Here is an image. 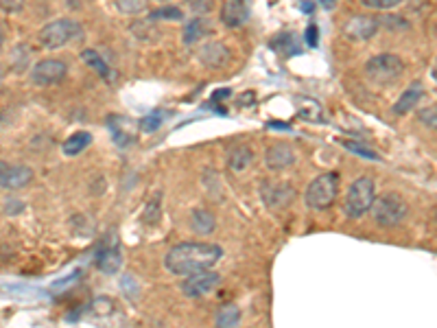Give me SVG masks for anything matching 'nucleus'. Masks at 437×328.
<instances>
[{
	"instance_id": "cd10ccee",
	"label": "nucleus",
	"mask_w": 437,
	"mask_h": 328,
	"mask_svg": "<svg viewBox=\"0 0 437 328\" xmlns=\"http://www.w3.org/2000/svg\"><path fill=\"white\" fill-rule=\"evenodd\" d=\"M28 57H31V51H28V46L24 44H18L14 48V55H11V64L18 73H24L26 66H28Z\"/></svg>"
},
{
	"instance_id": "1a4fd4ad",
	"label": "nucleus",
	"mask_w": 437,
	"mask_h": 328,
	"mask_svg": "<svg viewBox=\"0 0 437 328\" xmlns=\"http://www.w3.org/2000/svg\"><path fill=\"white\" fill-rule=\"evenodd\" d=\"M219 282H221V276L208 270V272H199V274L188 276V278L182 282V291H184V295H188V297H201V295L210 293L212 289H217Z\"/></svg>"
},
{
	"instance_id": "c85d7f7f",
	"label": "nucleus",
	"mask_w": 437,
	"mask_h": 328,
	"mask_svg": "<svg viewBox=\"0 0 437 328\" xmlns=\"http://www.w3.org/2000/svg\"><path fill=\"white\" fill-rule=\"evenodd\" d=\"M343 147L347 149V152H352V154H357V156L365 158V160H378V154L374 152V149H367V147H363V144L352 142V140H345V142H343Z\"/></svg>"
},
{
	"instance_id": "aec40b11",
	"label": "nucleus",
	"mask_w": 437,
	"mask_h": 328,
	"mask_svg": "<svg viewBox=\"0 0 437 328\" xmlns=\"http://www.w3.org/2000/svg\"><path fill=\"white\" fill-rule=\"evenodd\" d=\"M241 324V309L237 305H223L217 311L215 326L217 328H239Z\"/></svg>"
},
{
	"instance_id": "423d86ee",
	"label": "nucleus",
	"mask_w": 437,
	"mask_h": 328,
	"mask_svg": "<svg viewBox=\"0 0 437 328\" xmlns=\"http://www.w3.org/2000/svg\"><path fill=\"white\" fill-rule=\"evenodd\" d=\"M402 73H404V62L394 53H381V55L367 59V64H365L367 79L378 85L396 83L402 77Z\"/></svg>"
},
{
	"instance_id": "4c0bfd02",
	"label": "nucleus",
	"mask_w": 437,
	"mask_h": 328,
	"mask_svg": "<svg viewBox=\"0 0 437 328\" xmlns=\"http://www.w3.org/2000/svg\"><path fill=\"white\" fill-rule=\"evenodd\" d=\"M3 79H5V66L0 64V83H3Z\"/></svg>"
},
{
	"instance_id": "bb28decb",
	"label": "nucleus",
	"mask_w": 437,
	"mask_h": 328,
	"mask_svg": "<svg viewBox=\"0 0 437 328\" xmlns=\"http://www.w3.org/2000/svg\"><path fill=\"white\" fill-rule=\"evenodd\" d=\"M147 20L153 24L160 20H184V11L180 7H160V9H153Z\"/></svg>"
},
{
	"instance_id": "ddd939ff",
	"label": "nucleus",
	"mask_w": 437,
	"mask_h": 328,
	"mask_svg": "<svg viewBox=\"0 0 437 328\" xmlns=\"http://www.w3.org/2000/svg\"><path fill=\"white\" fill-rule=\"evenodd\" d=\"M422 95H424V85H422L420 81H414V83L402 92V97L394 103V107H392L394 114H398V116L409 114V112L418 105V101L422 99Z\"/></svg>"
},
{
	"instance_id": "f8f14e48",
	"label": "nucleus",
	"mask_w": 437,
	"mask_h": 328,
	"mask_svg": "<svg viewBox=\"0 0 437 328\" xmlns=\"http://www.w3.org/2000/svg\"><path fill=\"white\" fill-rule=\"evenodd\" d=\"M265 162L269 169L274 171H280V169H286L296 162V152L291 149L288 144H274L267 149V154H265Z\"/></svg>"
},
{
	"instance_id": "4468645a",
	"label": "nucleus",
	"mask_w": 437,
	"mask_h": 328,
	"mask_svg": "<svg viewBox=\"0 0 437 328\" xmlns=\"http://www.w3.org/2000/svg\"><path fill=\"white\" fill-rule=\"evenodd\" d=\"M199 59L206 66L210 68H221L227 64V59H230V51L221 44V42H210L206 46H201L199 51Z\"/></svg>"
},
{
	"instance_id": "c756f323",
	"label": "nucleus",
	"mask_w": 437,
	"mask_h": 328,
	"mask_svg": "<svg viewBox=\"0 0 437 328\" xmlns=\"http://www.w3.org/2000/svg\"><path fill=\"white\" fill-rule=\"evenodd\" d=\"M418 116H420V121H422V125H426V127H435V123H437V112H435V105H428V107H422L420 112H418Z\"/></svg>"
},
{
	"instance_id": "9b49d317",
	"label": "nucleus",
	"mask_w": 437,
	"mask_h": 328,
	"mask_svg": "<svg viewBox=\"0 0 437 328\" xmlns=\"http://www.w3.org/2000/svg\"><path fill=\"white\" fill-rule=\"evenodd\" d=\"M249 20V7L241 0H227L221 7V22L230 28L243 26Z\"/></svg>"
},
{
	"instance_id": "473e14b6",
	"label": "nucleus",
	"mask_w": 437,
	"mask_h": 328,
	"mask_svg": "<svg viewBox=\"0 0 437 328\" xmlns=\"http://www.w3.org/2000/svg\"><path fill=\"white\" fill-rule=\"evenodd\" d=\"M5 211H7V215H18L20 211H22V203L20 201H7V206H5Z\"/></svg>"
},
{
	"instance_id": "a878e982",
	"label": "nucleus",
	"mask_w": 437,
	"mask_h": 328,
	"mask_svg": "<svg viewBox=\"0 0 437 328\" xmlns=\"http://www.w3.org/2000/svg\"><path fill=\"white\" fill-rule=\"evenodd\" d=\"M116 9L127 16H138L149 9V3L147 0H116Z\"/></svg>"
},
{
	"instance_id": "b1692460",
	"label": "nucleus",
	"mask_w": 437,
	"mask_h": 328,
	"mask_svg": "<svg viewBox=\"0 0 437 328\" xmlns=\"http://www.w3.org/2000/svg\"><path fill=\"white\" fill-rule=\"evenodd\" d=\"M190 228L197 234H212L215 232V217L208 211H195L190 217Z\"/></svg>"
},
{
	"instance_id": "5701e85b",
	"label": "nucleus",
	"mask_w": 437,
	"mask_h": 328,
	"mask_svg": "<svg viewBox=\"0 0 437 328\" xmlns=\"http://www.w3.org/2000/svg\"><path fill=\"white\" fill-rule=\"evenodd\" d=\"M252 160H254V154H252V149H247V147H237V149H232V154H230V158H227V164H230V169L232 171H243V169H247L249 164H252Z\"/></svg>"
},
{
	"instance_id": "9d476101",
	"label": "nucleus",
	"mask_w": 437,
	"mask_h": 328,
	"mask_svg": "<svg viewBox=\"0 0 437 328\" xmlns=\"http://www.w3.org/2000/svg\"><path fill=\"white\" fill-rule=\"evenodd\" d=\"M260 197L269 208H284L296 199V189L284 182H265L260 186Z\"/></svg>"
},
{
	"instance_id": "2eb2a0df",
	"label": "nucleus",
	"mask_w": 437,
	"mask_h": 328,
	"mask_svg": "<svg viewBox=\"0 0 437 328\" xmlns=\"http://www.w3.org/2000/svg\"><path fill=\"white\" fill-rule=\"evenodd\" d=\"M33 180V169L26 166V164H14L9 166L5 180H3V186L0 189H9V191H18V189H24L28 182Z\"/></svg>"
},
{
	"instance_id": "f257e3e1",
	"label": "nucleus",
	"mask_w": 437,
	"mask_h": 328,
	"mask_svg": "<svg viewBox=\"0 0 437 328\" xmlns=\"http://www.w3.org/2000/svg\"><path fill=\"white\" fill-rule=\"evenodd\" d=\"M223 250L215 243H195L186 241L168 250L164 267L175 276H193L199 272H208L221 260Z\"/></svg>"
},
{
	"instance_id": "20e7f679",
	"label": "nucleus",
	"mask_w": 437,
	"mask_h": 328,
	"mask_svg": "<svg viewBox=\"0 0 437 328\" xmlns=\"http://www.w3.org/2000/svg\"><path fill=\"white\" fill-rule=\"evenodd\" d=\"M337 195H339V175L330 171V173L317 175L308 184L304 193V201L313 211H326V208L335 203Z\"/></svg>"
},
{
	"instance_id": "f704fd0d",
	"label": "nucleus",
	"mask_w": 437,
	"mask_h": 328,
	"mask_svg": "<svg viewBox=\"0 0 437 328\" xmlns=\"http://www.w3.org/2000/svg\"><path fill=\"white\" fill-rule=\"evenodd\" d=\"M5 11H16V9H22V3H16V5H7V3H0Z\"/></svg>"
},
{
	"instance_id": "6e6552de",
	"label": "nucleus",
	"mask_w": 437,
	"mask_h": 328,
	"mask_svg": "<svg viewBox=\"0 0 437 328\" xmlns=\"http://www.w3.org/2000/svg\"><path fill=\"white\" fill-rule=\"evenodd\" d=\"M378 18L376 16H352L345 26H343V33L345 38L355 40V42H363V40H369L374 38V33L378 31Z\"/></svg>"
},
{
	"instance_id": "72a5a7b5",
	"label": "nucleus",
	"mask_w": 437,
	"mask_h": 328,
	"mask_svg": "<svg viewBox=\"0 0 437 328\" xmlns=\"http://www.w3.org/2000/svg\"><path fill=\"white\" fill-rule=\"evenodd\" d=\"M7 171H9V164H7V162H3V160H0V186H3V180H5Z\"/></svg>"
},
{
	"instance_id": "a211bd4d",
	"label": "nucleus",
	"mask_w": 437,
	"mask_h": 328,
	"mask_svg": "<svg viewBox=\"0 0 437 328\" xmlns=\"http://www.w3.org/2000/svg\"><path fill=\"white\" fill-rule=\"evenodd\" d=\"M210 33V26L206 18H193L184 24V44H195L201 38Z\"/></svg>"
},
{
	"instance_id": "f03ea898",
	"label": "nucleus",
	"mask_w": 437,
	"mask_h": 328,
	"mask_svg": "<svg viewBox=\"0 0 437 328\" xmlns=\"http://www.w3.org/2000/svg\"><path fill=\"white\" fill-rule=\"evenodd\" d=\"M376 199V184L372 177L363 175L347 186L343 197V213L350 219H361Z\"/></svg>"
},
{
	"instance_id": "7c9ffc66",
	"label": "nucleus",
	"mask_w": 437,
	"mask_h": 328,
	"mask_svg": "<svg viewBox=\"0 0 437 328\" xmlns=\"http://www.w3.org/2000/svg\"><path fill=\"white\" fill-rule=\"evenodd\" d=\"M361 3L369 9H394L400 5V0H361Z\"/></svg>"
},
{
	"instance_id": "f3484780",
	"label": "nucleus",
	"mask_w": 437,
	"mask_h": 328,
	"mask_svg": "<svg viewBox=\"0 0 437 328\" xmlns=\"http://www.w3.org/2000/svg\"><path fill=\"white\" fill-rule=\"evenodd\" d=\"M81 57H83V62L87 64V66H92L107 83H114L116 81V73L109 68V64L107 62H103V57L97 53V51H92V48H85L83 53H81Z\"/></svg>"
},
{
	"instance_id": "412c9836",
	"label": "nucleus",
	"mask_w": 437,
	"mask_h": 328,
	"mask_svg": "<svg viewBox=\"0 0 437 328\" xmlns=\"http://www.w3.org/2000/svg\"><path fill=\"white\" fill-rule=\"evenodd\" d=\"M269 46H271L276 53H280L282 57H293V55L300 53V44H298V40H296L293 33H280V36H276Z\"/></svg>"
},
{
	"instance_id": "6ab92c4d",
	"label": "nucleus",
	"mask_w": 437,
	"mask_h": 328,
	"mask_svg": "<svg viewBox=\"0 0 437 328\" xmlns=\"http://www.w3.org/2000/svg\"><path fill=\"white\" fill-rule=\"evenodd\" d=\"M90 142H92V134L90 132H77L70 138H66V142L62 144V152L72 158V156L83 154L85 149L90 147Z\"/></svg>"
},
{
	"instance_id": "7ed1b4c3",
	"label": "nucleus",
	"mask_w": 437,
	"mask_h": 328,
	"mask_svg": "<svg viewBox=\"0 0 437 328\" xmlns=\"http://www.w3.org/2000/svg\"><path fill=\"white\" fill-rule=\"evenodd\" d=\"M77 40H83V26L70 18L53 20V22L44 24V28L40 31V44L48 51L68 46Z\"/></svg>"
},
{
	"instance_id": "dca6fc26",
	"label": "nucleus",
	"mask_w": 437,
	"mask_h": 328,
	"mask_svg": "<svg viewBox=\"0 0 437 328\" xmlns=\"http://www.w3.org/2000/svg\"><path fill=\"white\" fill-rule=\"evenodd\" d=\"M123 265V256L119 248H103L97 256V267L103 274H116Z\"/></svg>"
},
{
	"instance_id": "e433bc0d",
	"label": "nucleus",
	"mask_w": 437,
	"mask_h": 328,
	"mask_svg": "<svg viewBox=\"0 0 437 328\" xmlns=\"http://www.w3.org/2000/svg\"><path fill=\"white\" fill-rule=\"evenodd\" d=\"M5 46V28H3V24H0V48Z\"/></svg>"
},
{
	"instance_id": "c9c22d12",
	"label": "nucleus",
	"mask_w": 437,
	"mask_h": 328,
	"mask_svg": "<svg viewBox=\"0 0 437 328\" xmlns=\"http://www.w3.org/2000/svg\"><path fill=\"white\" fill-rule=\"evenodd\" d=\"M193 9H197V11H210V9H212V5H210V3H206V5L193 3Z\"/></svg>"
},
{
	"instance_id": "0eeeda50",
	"label": "nucleus",
	"mask_w": 437,
	"mask_h": 328,
	"mask_svg": "<svg viewBox=\"0 0 437 328\" xmlns=\"http://www.w3.org/2000/svg\"><path fill=\"white\" fill-rule=\"evenodd\" d=\"M68 73V66L60 59H42L31 68V81L38 85H53L60 83Z\"/></svg>"
},
{
	"instance_id": "2f4dec72",
	"label": "nucleus",
	"mask_w": 437,
	"mask_h": 328,
	"mask_svg": "<svg viewBox=\"0 0 437 328\" xmlns=\"http://www.w3.org/2000/svg\"><path fill=\"white\" fill-rule=\"evenodd\" d=\"M306 42H308V46H317V26L315 24H311L306 28Z\"/></svg>"
},
{
	"instance_id": "4be33fe9",
	"label": "nucleus",
	"mask_w": 437,
	"mask_h": 328,
	"mask_svg": "<svg viewBox=\"0 0 437 328\" xmlns=\"http://www.w3.org/2000/svg\"><path fill=\"white\" fill-rule=\"evenodd\" d=\"M298 114L308 123H319L322 121V105L315 99H298Z\"/></svg>"
},
{
	"instance_id": "39448f33",
	"label": "nucleus",
	"mask_w": 437,
	"mask_h": 328,
	"mask_svg": "<svg viewBox=\"0 0 437 328\" xmlns=\"http://www.w3.org/2000/svg\"><path fill=\"white\" fill-rule=\"evenodd\" d=\"M369 211H372V217L378 226L392 228V226H398L400 221H404L406 213H409V206H406V201L398 193H383L374 199Z\"/></svg>"
},
{
	"instance_id": "393cba45",
	"label": "nucleus",
	"mask_w": 437,
	"mask_h": 328,
	"mask_svg": "<svg viewBox=\"0 0 437 328\" xmlns=\"http://www.w3.org/2000/svg\"><path fill=\"white\" fill-rule=\"evenodd\" d=\"M164 118H166V114H164L162 110H156V112H151L149 116L142 118V121H140V129H142L144 134H153V132H158V129L164 125Z\"/></svg>"
}]
</instances>
